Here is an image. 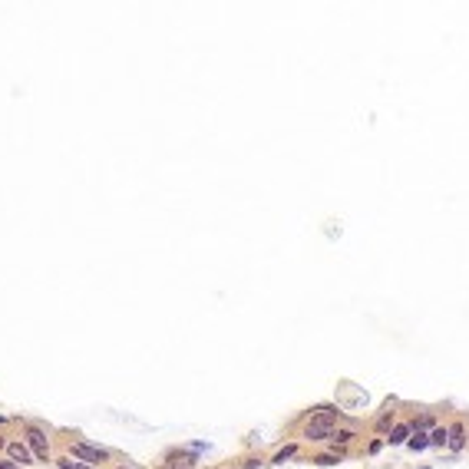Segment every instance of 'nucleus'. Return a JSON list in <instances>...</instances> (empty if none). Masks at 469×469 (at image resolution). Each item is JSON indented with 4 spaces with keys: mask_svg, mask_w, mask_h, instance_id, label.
<instances>
[{
    "mask_svg": "<svg viewBox=\"0 0 469 469\" xmlns=\"http://www.w3.org/2000/svg\"><path fill=\"white\" fill-rule=\"evenodd\" d=\"M337 419H340V410L320 407L311 419H307L304 439H334V433H337Z\"/></svg>",
    "mask_w": 469,
    "mask_h": 469,
    "instance_id": "1",
    "label": "nucleus"
},
{
    "mask_svg": "<svg viewBox=\"0 0 469 469\" xmlns=\"http://www.w3.org/2000/svg\"><path fill=\"white\" fill-rule=\"evenodd\" d=\"M73 459H83V463H106L109 459V453L106 450H100V446H93V443H83V439H76L73 443Z\"/></svg>",
    "mask_w": 469,
    "mask_h": 469,
    "instance_id": "2",
    "label": "nucleus"
},
{
    "mask_svg": "<svg viewBox=\"0 0 469 469\" xmlns=\"http://www.w3.org/2000/svg\"><path fill=\"white\" fill-rule=\"evenodd\" d=\"M27 443H30V450L37 453L40 459H46V453H50V443H46L43 430H37V426H30V430H27Z\"/></svg>",
    "mask_w": 469,
    "mask_h": 469,
    "instance_id": "3",
    "label": "nucleus"
},
{
    "mask_svg": "<svg viewBox=\"0 0 469 469\" xmlns=\"http://www.w3.org/2000/svg\"><path fill=\"white\" fill-rule=\"evenodd\" d=\"M410 433H413V426H407V423H397L393 430H390V446H400V443H410Z\"/></svg>",
    "mask_w": 469,
    "mask_h": 469,
    "instance_id": "4",
    "label": "nucleus"
},
{
    "mask_svg": "<svg viewBox=\"0 0 469 469\" xmlns=\"http://www.w3.org/2000/svg\"><path fill=\"white\" fill-rule=\"evenodd\" d=\"M446 446H450V450H463V446H466V426L463 423H453L450 426V443H446Z\"/></svg>",
    "mask_w": 469,
    "mask_h": 469,
    "instance_id": "5",
    "label": "nucleus"
},
{
    "mask_svg": "<svg viewBox=\"0 0 469 469\" xmlns=\"http://www.w3.org/2000/svg\"><path fill=\"white\" fill-rule=\"evenodd\" d=\"M7 453H10V459L17 466H27V463H30V450H27L23 443H10V446H7Z\"/></svg>",
    "mask_w": 469,
    "mask_h": 469,
    "instance_id": "6",
    "label": "nucleus"
},
{
    "mask_svg": "<svg viewBox=\"0 0 469 469\" xmlns=\"http://www.w3.org/2000/svg\"><path fill=\"white\" fill-rule=\"evenodd\" d=\"M450 443V430L446 426H433L430 430V446H446Z\"/></svg>",
    "mask_w": 469,
    "mask_h": 469,
    "instance_id": "7",
    "label": "nucleus"
},
{
    "mask_svg": "<svg viewBox=\"0 0 469 469\" xmlns=\"http://www.w3.org/2000/svg\"><path fill=\"white\" fill-rule=\"evenodd\" d=\"M354 436H357L354 430H337V433H334V439H331V443H334V450H337V446H347Z\"/></svg>",
    "mask_w": 469,
    "mask_h": 469,
    "instance_id": "8",
    "label": "nucleus"
},
{
    "mask_svg": "<svg viewBox=\"0 0 469 469\" xmlns=\"http://www.w3.org/2000/svg\"><path fill=\"white\" fill-rule=\"evenodd\" d=\"M426 446H430V436H426V433H416V436H413V439H410V450H413V453H419V450H426Z\"/></svg>",
    "mask_w": 469,
    "mask_h": 469,
    "instance_id": "9",
    "label": "nucleus"
},
{
    "mask_svg": "<svg viewBox=\"0 0 469 469\" xmlns=\"http://www.w3.org/2000/svg\"><path fill=\"white\" fill-rule=\"evenodd\" d=\"M426 430H433V416H419L413 423V433H426Z\"/></svg>",
    "mask_w": 469,
    "mask_h": 469,
    "instance_id": "10",
    "label": "nucleus"
},
{
    "mask_svg": "<svg viewBox=\"0 0 469 469\" xmlns=\"http://www.w3.org/2000/svg\"><path fill=\"white\" fill-rule=\"evenodd\" d=\"M57 466H60V469H93V466L76 463V459H69V456H66V459H57Z\"/></svg>",
    "mask_w": 469,
    "mask_h": 469,
    "instance_id": "11",
    "label": "nucleus"
},
{
    "mask_svg": "<svg viewBox=\"0 0 469 469\" xmlns=\"http://www.w3.org/2000/svg\"><path fill=\"white\" fill-rule=\"evenodd\" d=\"M192 466H195L192 456H182V459H172V463H169V469H192Z\"/></svg>",
    "mask_w": 469,
    "mask_h": 469,
    "instance_id": "12",
    "label": "nucleus"
},
{
    "mask_svg": "<svg viewBox=\"0 0 469 469\" xmlns=\"http://www.w3.org/2000/svg\"><path fill=\"white\" fill-rule=\"evenodd\" d=\"M294 453H298V446H294V443H291V446H284V450H278V456H275V463H284V459H291V456H294Z\"/></svg>",
    "mask_w": 469,
    "mask_h": 469,
    "instance_id": "13",
    "label": "nucleus"
},
{
    "mask_svg": "<svg viewBox=\"0 0 469 469\" xmlns=\"http://www.w3.org/2000/svg\"><path fill=\"white\" fill-rule=\"evenodd\" d=\"M337 459H340V453H334V456H331V453H324V456H317V463L320 466H334Z\"/></svg>",
    "mask_w": 469,
    "mask_h": 469,
    "instance_id": "14",
    "label": "nucleus"
},
{
    "mask_svg": "<svg viewBox=\"0 0 469 469\" xmlns=\"http://www.w3.org/2000/svg\"><path fill=\"white\" fill-rule=\"evenodd\" d=\"M390 423H393V410H390V413H383V416H380V423H377V426H380V430H387Z\"/></svg>",
    "mask_w": 469,
    "mask_h": 469,
    "instance_id": "15",
    "label": "nucleus"
},
{
    "mask_svg": "<svg viewBox=\"0 0 469 469\" xmlns=\"http://www.w3.org/2000/svg\"><path fill=\"white\" fill-rule=\"evenodd\" d=\"M0 469H20V466L13 463V459H0Z\"/></svg>",
    "mask_w": 469,
    "mask_h": 469,
    "instance_id": "16",
    "label": "nucleus"
}]
</instances>
